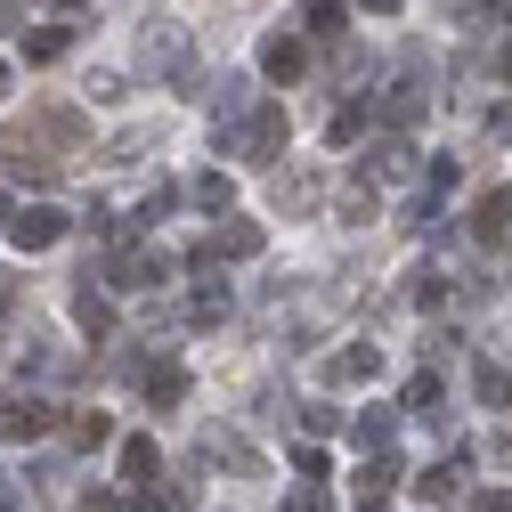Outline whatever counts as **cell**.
<instances>
[{
  "label": "cell",
  "mask_w": 512,
  "mask_h": 512,
  "mask_svg": "<svg viewBox=\"0 0 512 512\" xmlns=\"http://www.w3.org/2000/svg\"><path fill=\"white\" fill-rule=\"evenodd\" d=\"M0 220H9V204H0Z\"/></svg>",
  "instance_id": "60d3db41"
},
{
  "label": "cell",
  "mask_w": 512,
  "mask_h": 512,
  "mask_svg": "<svg viewBox=\"0 0 512 512\" xmlns=\"http://www.w3.org/2000/svg\"><path fill=\"white\" fill-rule=\"evenodd\" d=\"M350 480H358V496H366V504H382V496L399 488V464H391V447H374V456H366Z\"/></svg>",
  "instance_id": "e0dca14e"
},
{
  "label": "cell",
  "mask_w": 512,
  "mask_h": 512,
  "mask_svg": "<svg viewBox=\"0 0 512 512\" xmlns=\"http://www.w3.org/2000/svg\"><path fill=\"white\" fill-rule=\"evenodd\" d=\"M187 196H196L204 212H228V204H236V179H228V171H196V179H187Z\"/></svg>",
  "instance_id": "44dd1931"
},
{
  "label": "cell",
  "mask_w": 512,
  "mask_h": 512,
  "mask_svg": "<svg viewBox=\"0 0 512 512\" xmlns=\"http://www.w3.org/2000/svg\"><path fill=\"white\" fill-rule=\"evenodd\" d=\"M472 399H480V407H512V366L480 358V366H472Z\"/></svg>",
  "instance_id": "ffe728a7"
},
{
  "label": "cell",
  "mask_w": 512,
  "mask_h": 512,
  "mask_svg": "<svg viewBox=\"0 0 512 512\" xmlns=\"http://www.w3.org/2000/svg\"><path fill=\"white\" fill-rule=\"evenodd\" d=\"M155 480H163L155 439H122V488H131V496H155Z\"/></svg>",
  "instance_id": "30bf717a"
},
{
  "label": "cell",
  "mask_w": 512,
  "mask_h": 512,
  "mask_svg": "<svg viewBox=\"0 0 512 512\" xmlns=\"http://www.w3.org/2000/svg\"><path fill=\"white\" fill-rule=\"evenodd\" d=\"M33 131L57 139V147H82V139H90V122H82V106H57V98H49V106L33 114Z\"/></svg>",
  "instance_id": "4fadbf2b"
},
{
  "label": "cell",
  "mask_w": 512,
  "mask_h": 512,
  "mask_svg": "<svg viewBox=\"0 0 512 512\" xmlns=\"http://www.w3.org/2000/svg\"><path fill=\"white\" fill-rule=\"evenodd\" d=\"M82 512H122V496H106V488H90V496H82Z\"/></svg>",
  "instance_id": "836d02e7"
},
{
  "label": "cell",
  "mask_w": 512,
  "mask_h": 512,
  "mask_svg": "<svg viewBox=\"0 0 512 512\" xmlns=\"http://www.w3.org/2000/svg\"><path fill=\"white\" fill-rule=\"evenodd\" d=\"M366 122H374L366 106H334V122H326V139H334V147H350V139L366 131Z\"/></svg>",
  "instance_id": "83f0119b"
},
{
  "label": "cell",
  "mask_w": 512,
  "mask_h": 512,
  "mask_svg": "<svg viewBox=\"0 0 512 512\" xmlns=\"http://www.w3.org/2000/svg\"><path fill=\"white\" fill-rule=\"evenodd\" d=\"M139 391H147V407H179V399H187V366H179V358L139 366Z\"/></svg>",
  "instance_id": "8fae6325"
},
{
  "label": "cell",
  "mask_w": 512,
  "mask_h": 512,
  "mask_svg": "<svg viewBox=\"0 0 512 512\" xmlns=\"http://www.w3.org/2000/svg\"><path fill=\"white\" fill-rule=\"evenodd\" d=\"M269 236H261V220H236V212H220V228L204 236V252H212V269L220 261H252V252H261Z\"/></svg>",
  "instance_id": "ba28073f"
},
{
  "label": "cell",
  "mask_w": 512,
  "mask_h": 512,
  "mask_svg": "<svg viewBox=\"0 0 512 512\" xmlns=\"http://www.w3.org/2000/svg\"><path fill=\"white\" fill-rule=\"evenodd\" d=\"M57 9H90V0H57Z\"/></svg>",
  "instance_id": "74e56055"
},
{
  "label": "cell",
  "mask_w": 512,
  "mask_h": 512,
  "mask_svg": "<svg viewBox=\"0 0 512 512\" xmlns=\"http://www.w3.org/2000/svg\"><path fill=\"white\" fill-rule=\"evenodd\" d=\"M17 17H25V9H17V0H0V33H17Z\"/></svg>",
  "instance_id": "d590c367"
},
{
  "label": "cell",
  "mask_w": 512,
  "mask_h": 512,
  "mask_svg": "<svg viewBox=\"0 0 512 512\" xmlns=\"http://www.w3.org/2000/svg\"><path fill=\"white\" fill-rule=\"evenodd\" d=\"M66 431H74V447H106V439H114V423H106L98 407H82V415H74Z\"/></svg>",
  "instance_id": "4316f807"
},
{
  "label": "cell",
  "mask_w": 512,
  "mask_h": 512,
  "mask_svg": "<svg viewBox=\"0 0 512 512\" xmlns=\"http://www.w3.org/2000/svg\"><path fill=\"white\" fill-rule=\"evenodd\" d=\"M407 301H415V309H439V301H447V277H431V269L407 277Z\"/></svg>",
  "instance_id": "f546056e"
},
{
  "label": "cell",
  "mask_w": 512,
  "mask_h": 512,
  "mask_svg": "<svg viewBox=\"0 0 512 512\" xmlns=\"http://www.w3.org/2000/svg\"><path fill=\"white\" fill-rule=\"evenodd\" d=\"M66 49H74V25H33L25 33V66H57Z\"/></svg>",
  "instance_id": "d6986e66"
},
{
  "label": "cell",
  "mask_w": 512,
  "mask_h": 512,
  "mask_svg": "<svg viewBox=\"0 0 512 512\" xmlns=\"http://www.w3.org/2000/svg\"><path fill=\"white\" fill-rule=\"evenodd\" d=\"M74 326H82L90 342H106V334H114V301H106V285H90V277L74 285Z\"/></svg>",
  "instance_id": "7c38bea8"
},
{
  "label": "cell",
  "mask_w": 512,
  "mask_h": 512,
  "mask_svg": "<svg viewBox=\"0 0 512 512\" xmlns=\"http://www.w3.org/2000/svg\"><path fill=\"white\" fill-rule=\"evenodd\" d=\"M261 74H269V82H301V74H309V41H301V33H269V41H261Z\"/></svg>",
  "instance_id": "9c48e42d"
},
{
  "label": "cell",
  "mask_w": 512,
  "mask_h": 512,
  "mask_svg": "<svg viewBox=\"0 0 512 512\" xmlns=\"http://www.w3.org/2000/svg\"><path fill=\"white\" fill-rule=\"evenodd\" d=\"M0 98H9V66H0Z\"/></svg>",
  "instance_id": "f35d334b"
},
{
  "label": "cell",
  "mask_w": 512,
  "mask_h": 512,
  "mask_svg": "<svg viewBox=\"0 0 512 512\" xmlns=\"http://www.w3.org/2000/svg\"><path fill=\"white\" fill-rule=\"evenodd\" d=\"M147 66H155L171 90L196 82V49H187V33H179V25H155V33H147Z\"/></svg>",
  "instance_id": "8992f818"
},
{
  "label": "cell",
  "mask_w": 512,
  "mask_h": 512,
  "mask_svg": "<svg viewBox=\"0 0 512 512\" xmlns=\"http://www.w3.org/2000/svg\"><path fill=\"white\" fill-rule=\"evenodd\" d=\"M472 236H480V244L512 236V187H488V196L472 204Z\"/></svg>",
  "instance_id": "5bb4252c"
},
{
  "label": "cell",
  "mask_w": 512,
  "mask_h": 512,
  "mask_svg": "<svg viewBox=\"0 0 512 512\" xmlns=\"http://www.w3.org/2000/svg\"><path fill=\"white\" fill-rule=\"evenodd\" d=\"M358 9H366V17H399V0H358Z\"/></svg>",
  "instance_id": "e575fe53"
},
{
  "label": "cell",
  "mask_w": 512,
  "mask_h": 512,
  "mask_svg": "<svg viewBox=\"0 0 512 512\" xmlns=\"http://www.w3.org/2000/svg\"><path fill=\"white\" fill-rule=\"evenodd\" d=\"M9 504H17V488H9V480H0V512H9Z\"/></svg>",
  "instance_id": "8d00e7d4"
},
{
  "label": "cell",
  "mask_w": 512,
  "mask_h": 512,
  "mask_svg": "<svg viewBox=\"0 0 512 512\" xmlns=\"http://www.w3.org/2000/svg\"><path fill=\"white\" fill-rule=\"evenodd\" d=\"M407 171H415V155H407V139H391V131H382V147L366 155V179H374V187H391V179H407Z\"/></svg>",
  "instance_id": "ac0fdd59"
},
{
  "label": "cell",
  "mask_w": 512,
  "mask_h": 512,
  "mask_svg": "<svg viewBox=\"0 0 512 512\" xmlns=\"http://www.w3.org/2000/svg\"><path fill=\"white\" fill-rule=\"evenodd\" d=\"M472 512H512V488H480V504Z\"/></svg>",
  "instance_id": "d6a6232c"
},
{
  "label": "cell",
  "mask_w": 512,
  "mask_h": 512,
  "mask_svg": "<svg viewBox=\"0 0 512 512\" xmlns=\"http://www.w3.org/2000/svg\"><path fill=\"white\" fill-rule=\"evenodd\" d=\"M0 228H9V244L17 252H49V244H66V212H57V204H9V220H0Z\"/></svg>",
  "instance_id": "3957f363"
},
{
  "label": "cell",
  "mask_w": 512,
  "mask_h": 512,
  "mask_svg": "<svg viewBox=\"0 0 512 512\" xmlns=\"http://www.w3.org/2000/svg\"><path fill=\"white\" fill-rule=\"evenodd\" d=\"M277 204H285V212H309V204H317V171H293V179H277Z\"/></svg>",
  "instance_id": "484cf974"
},
{
  "label": "cell",
  "mask_w": 512,
  "mask_h": 512,
  "mask_svg": "<svg viewBox=\"0 0 512 512\" xmlns=\"http://www.w3.org/2000/svg\"><path fill=\"white\" fill-rule=\"evenodd\" d=\"M301 17H309V33H317V41H334V33L350 25V9H342V0H309Z\"/></svg>",
  "instance_id": "cb8c5ba5"
},
{
  "label": "cell",
  "mask_w": 512,
  "mask_h": 512,
  "mask_svg": "<svg viewBox=\"0 0 512 512\" xmlns=\"http://www.w3.org/2000/svg\"><path fill=\"white\" fill-rule=\"evenodd\" d=\"M399 407H407V415H431V407H439V374H431V366H423V374H407Z\"/></svg>",
  "instance_id": "603a6c76"
},
{
  "label": "cell",
  "mask_w": 512,
  "mask_h": 512,
  "mask_svg": "<svg viewBox=\"0 0 512 512\" xmlns=\"http://www.w3.org/2000/svg\"><path fill=\"white\" fill-rule=\"evenodd\" d=\"M456 480H464V464H431V472H415V496H423V504H447Z\"/></svg>",
  "instance_id": "7402d4cb"
},
{
  "label": "cell",
  "mask_w": 512,
  "mask_h": 512,
  "mask_svg": "<svg viewBox=\"0 0 512 512\" xmlns=\"http://www.w3.org/2000/svg\"><path fill=\"white\" fill-rule=\"evenodd\" d=\"M220 317H228V285H204L187 301V326H220Z\"/></svg>",
  "instance_id": "d4e9b609"
},
{
  "label": "cell",
  "mask_w": 512,
  "mask_h": 512,
  "mask_svg": "<svg viewBox=\"0 0 512 512\" xmlns=\"http://www.w3.org/2000/svg\"><path fill=\"white\" fill-rule=\"evenodd\" d=\"M504 74H512V49H504Z\"/></svg>",
  "instance_id": "ab89813d"
},
{
  "label": "cell",
  "mask_w": 512,
  "mask_h": 512,
  "mask_svg": "<svg viewBox=\"0 0 512 512\" xmlns=\"http://www.w3.org/2000/svg\"><path fill=\"white\" fill-rule=\"evenodd\" d=\"M49 423H57V407L41 391H0V439L33 447V439H49Z\"/></svg>",
  "instance_id": "277c9868"
},
{
  "label": "cell",
  "mask_w": 512,
  "mask_h": 512,
  "mask_svg": "<svg viewBox=\"0 0 512 512\" xmlns=\"http://www.w3.org/2000/svg\"><path fill=\"white\" fill-rule=\"evenodd\" d=\"M374 374H382V350L374 342H350V350L326 358V382H374Z\"/></svg>",
  "instance_id": "9a60e30c"
},
{
  "label": "cell",
  "mask_w": 512,
  "mask_h": 512,
  "mask_svg": "<svg viewBox=\"0 0 512 512\" xmlns=\"http://www.w3.org/2000/svg\"><path fill=\"white\" fill-rule=\"evenodd\" d=\"M366 114H374V122H382V131H391V139H407V131H415V122L431 114V98H423L415 82H399V90H382V98H374Z\"/></svg>",
  "instance_id": "52a82bcc"
},
{
  "label": "cell",
  "mask_w": 512,
  "mask_h": 512,
  "mask_svg": "<svg viewBox=\"0 0 512 512\" xmlns=\"http://www.w3.org/2000/svg\"><path fill=\"white\" fill-rule=\"evenodd\" d=\"M293 139V122L277 98H252L244 82H220V155H244V163H277Z\"/></svg>",
  "instance_id": "6da1fadb"
},
{
  "label": "cell",
  "mask_w": 512,
  "mask_h": 512,
  "mask_svg": "<svg viewBox=\"0 0 512 512\" xmlns=\"http://www.w3.org/2000/svg\"><path fill=\"white\" fill-rule=\"evenodd\" d=\"M366 512H382V504H366Z\"/></svg>",
  "instance_id": "7bdbcfd3"
},
{
  "label": "cell",
  "mask_w": 512,
  "mask_h": 512,
  "mask_svg": "<svg viewBox=\"0 0 512 512\" xmlns=\"http://www.w3.org/2000/svg\"><path fill=\"white\" fill-rule=\"evenodd\" d=\"M0 163H9L25 187H49V179H57V147H49L41 131H25V122H17L9 139H0Z\"/></svg>",
  "instance_id": "5b68a950"
},
{
  "label": "cell",
  "mask_w": 512,
  "mask_h": 512,
  "mask_svg": "<svg viewBox=\"0 0 512 512\" xmlns=\"http://www.w3.org/2000/svg\"><path fill=\"white\" fill-rule=\"evenodd\" d=\"M504 17H512V0H504Z\"/></svg>",
  "instance_id": "b9f144b4"
},
{
  "label": "cell",
  "mask_w": 512,
  "mask_h": 512,
  "mask_svg": "<svg viewBox=\"0 0 512 512\" xmlns=\"http://www.w3.org/2000/svg\"><path fill=\"white\" fill-rule=\"evenodd\" d=\"M342 220H350V228L374 220V179H350V187H342Z\"/></svg>",
  "instance_id": "f1b7e54d"
},
{
  "label": "cell",
  "mask_w": 512,
  "mask_h": 512,
  "mask_svg": "<svg viewBox=\"0 0 512 512\" xmlns=\"http://www.w3.org/2000/svg\"><path fill=\"white\" fill-rule=\"evenodd\" d=\"M301 431H309V439H326V431H342V415H334V407H301Z\"/></svg>",
  "instance_id": "1f68e13d"
},
{
  "label": "cell",
  "mask_w": 512,
  "mask_h": 512,
  "mask_svg": "<svg viewBox=\"0 0 512 512\" xmlns=\"http://www.w3.org/2000/svg\"><path fill=\"white\" fill-rule=\"evenodd\" d=\"M106 285H114V293H155V285H171V252H155V244H122L114 261H106Z\"/></svg>",
  "instance_id": "7a4b0ae2"
},
{
  "label": "cell",
  "mask_w": 512,
  "mask_h": 512,
  "mask_svg": "<svg viewBox=\"0 0 512 512\" xmlns=\"http://www.w3.org/2000/svg\"><path fill=\"white\" fill-rule=\"evenodd\" d=\"M350 439L366 447V456H374V447H391L399 439V407H358L350 415Z\"/></svg>",
  "instance_id": "2e32d148"
},
{
  "label": "cell",
  "mask_w": 512,
  "mask_h": 512,
  "mask_svg": "<svg viewBox=\"0 0 512 512\" xmlns=\"http://www.w3.org/2000/svg\"><path fill=\"white\" fill-rule=\"evenodd\" d=\"M285 512H334V496L309 480V488H293V496H285Z\"/></svg>",
  "instance_id": "4dcf8cb0"
}]
</instances>
